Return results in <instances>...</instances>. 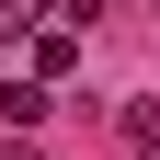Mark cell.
I'll use <instances>...</instances> for the list:
<instances>
[{
	"label": "cell",
	"instance_id": "6da1fadb",
	"mask_svg": "<svg viewBox=\"0 0 160 160\" xmlns=\"http://www.w3.org/2000/svg\"><path fill=\"white\" fill-rule=\"evenodd\" d=\"M0 160H34V149H0Z\"/></svg>",
	"mask_w": 160,
	"mask_h": 160
}]
</instances>
